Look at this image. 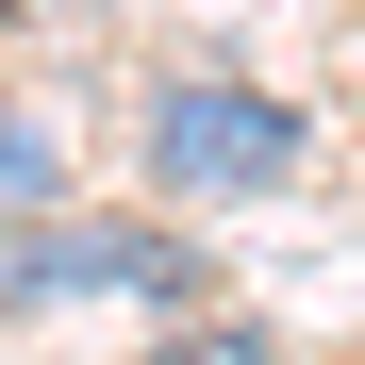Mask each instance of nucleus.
<instances>
[{
  "instance_id": "4",
  "label": "nucleus",
  "mask_w": 365,
  "mask_h": 365,
  "mask_svg": "<svg viewBox=\"0 0 365 365\" xmlns=\"http://www.w3.org/2000/svg\"><path fill=\"white\" fill-rule=\"evenodd\" d=\"M166 365H282V332H250V316L200 299V316H166Z\"/></svg>"
},
{
  "instance_id": "2",
  "label": "nucleus",
  "mask_w": 365,
  "mask_h": 365,
  "mask_svg": "<svg viewBox=\"0 0 365 365\" xmlns=\"http://www.w3.org/2000/svg\"><path fill=\"white\" fill-rule=\"evenodd\" d=\"M67 299H150V316H200L216 299V266L182 250V216L150 200V216H17L0 232V316H67Z\"/></svg>"
},
{
  "instance_id": "1",
  "label": "nucleus",
  "mask_w": 365,
  "mask_h": 365,
  "mask_svg": "<svg viewBox=\"0 0 365 365\" xmlns=\"http://www.w3.org/2000/svg\"><path fill=\"white\" fill-rule=\"evenodd\" d=\"M316 166V116L282 83H232V67H182L150 83V200L166 216H232V200H282Z\"/></svg>"
},
{
  "instance_id": "5",
  "label": "nucleus",
  "mask_w": 365,
  "mask_h": 365,
  "mask_svg": "<svg viewBox=\"0 0 365 365\" xmlns=\"http://www.w3.org/2000/svg\"><path fill=\"white\" fill-rule=\"evenodd\" d=\"M17 17H34V0H0V34H17Z\"/></svg>"
},
{
  "instance_id": "3",
  "label": "nucleus",
  "mask_w": 365,
  "mask_h": 365,
  "mask_svg": "<svg viewBox=\"0 0 365 365\" xmlns=\"http://www.w3.org/2000/svg\"><path fill=\"white\" fill-rule=\"evenodd\" d=\"M0 200H17V216H50V200H67V133H50L34 100H0Z\"/></svg>"
}]
</instances>
